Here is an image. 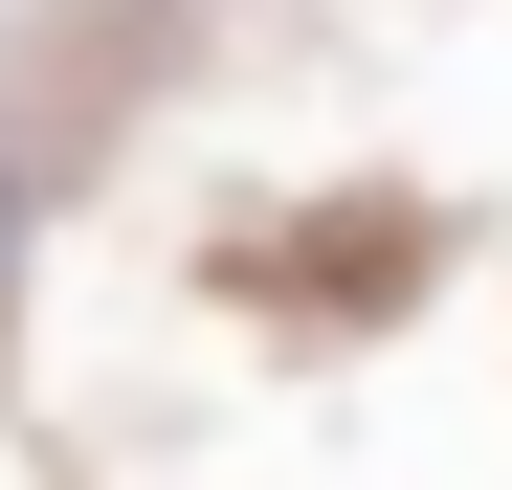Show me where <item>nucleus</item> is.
I'll return each instance as SVG.
<instances>
[{
    "label": "nucleus",
    "instance_id": "obj_1",
    "mask_svg": "<svg viewBox=\"0 0 512 490\" xmlns=\"http://www.w3.org/2000/svg\"><path fill=\"white\" fill-rule=\"evenodd\" d=\"M0 245H23V179H0Z\"/></svg>",
    "mask_w": 512,
    "mask_h": 490
}]
</instances>
